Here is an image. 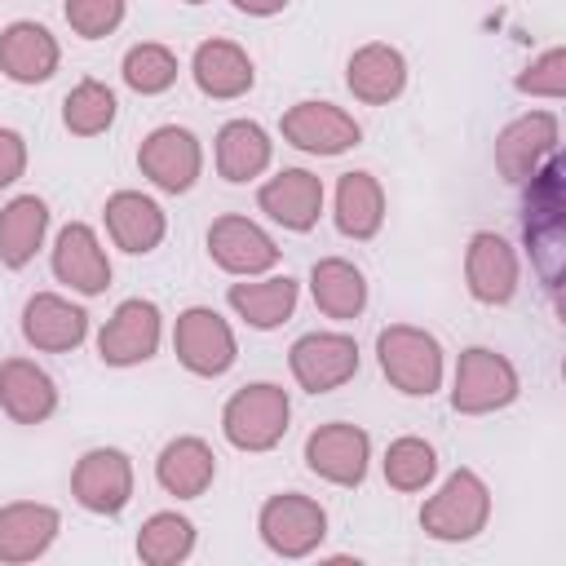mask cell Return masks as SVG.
Wrapping results in <instances>:
<instances>
[{
	"label": "cell",
	"instance_id": "obj_24",
	"mask_svg": "<svg viewBox=\"0 0 566 566\" xmlns=\"http://www.w3.org/2000/svg\"><path fill=\"white\" fill-rule=\"evenodd\" d=\"M57 509L18 500L0 509V562H35L53 539H57Z\"/></svg>",
	"mask_w": 566,
	"mask_h": 566
},
{
	"label": "cell",
	"instance_id": "obj_20",
	"mask_svg": "<svg viewBox=\"0 0 566 566\" xmlns=\"http://www.w3.org/2000/svg\"><path fill=\"white\" fill-rule=\"evenodd\" d=\"M0 407L18 424H44L57 411V385L31 358H4L0 363Z\"/></svg>",
	"mask_w": 566,
	"mask_h": 566
},
{
	"label": "cell",
	"instance_id": "obj_19",
	"mask_svg": "<svg viewBox=\"0 0 566 566\" xmlns=\"http://www.w3.org/2000/svg\"><path fill=\"white\" fill-rule=\"evenodd\" d=\"M22 336L44 354H66L88 336V314L57 292H35L22 305Z\"/></svg>",
	"mask_w": 566,
	"mask_h": 566
},
{
	"label": "cell",
	"instance_id": "obj_5",
	"mask_svg": "<svg viewBox=\"0 0 566 566\" xmlns=\"http://www.w3.org/2000/svg\"><path fill=\"white\" fill-rule=\"evenodd\" d=\"M517 371L504 354L486 349V345H473L460 354L455 363V385H451V407L460 416H486V411H500L517 398Z\"/></svg>",
	"mask_w": 566,
	"mask_h": 566
},
{
	"label": "cell",
	"instance_id": "obj_38",
	"mask_svg": "<svg viewBox=\"0 0 566 566\" xmlns=\"http://www.w3.org/2000/svg\"><path fill=\"white\" fill-rule=\"evenodd\" d=\"M27 168V142L13 128H0V190L13 186Z\"/></svg>",
	"mask_w": 566,
	"mask_h": 566
},
{
	"label": "cell",
	"instance_id": "obj_8",
	"mask_svg": "<svg viewBox=\"0 0 566 566\" xmlns=\"http://www.w3.org/2000/svg\"><path fill=\"white\" fill-rule=\"evenodd\" d=\"M71 495L80 509L97 513V517H115L124 513V504L133 500V464L124 451L115 447H93L75 460L71 473Z\"/></svg>",
	"mask_w": 566,
	"mask_h": 566
},
{
	"label": "cell",
	"instance_id": "obj_10",
	"mask_svg": "<svg viewBox=\"0 0 566 566\" xmlns=\"http://www.w3.org/2000/svg\"><path fill=\"white\" fill-rule=\"evenodd\" d=\"M287 363H292V376H296L301 389L327 394V389H340L345 380H354V371H358V345L345 332H305L292 345Z\"/></svg>",
	"mask_w": 566,
	"mask_h": 566
},
{
	"label": "cell",
	"instance_id": "obj_1",
	"mask_svg": "<svg viewBox=\"0 0 566 566\" xmlns=\"http://www.w3.org/2000/svg\"><path fill=\"white\" fill-rule=\"evenodd\" d=\"M562 181H566V164L557 155H548L535 177H526V199H522V239L531 248V261L548 287V296L557 301L562 292V252H566V203H562Z\"/></svg>",
	"mask_w": 566,
	"mask_h": 566
},
{
	"label": "cell",
	"instance_id": "obj_15",
	"mask_svg": "<svg viewBox=\"0 0 566 566\" xmlns=\"http://www.w3.org/2000/svg\"><path fill=\"white\" fill-rule=\"evenodd\" d=\"M464 279H469L473 301H482V305L513 301V292H517V252H513V243L495 230H478L469 239V252H464Z\"/></svg>",
	"mask_w": 566,
	"mask_h": 566
},
{
	"label": "cell",
	"instance_id": "obj_16",
	"mask_svg": "<svg viewBox=\"0 0 566 566\" xmlns=\"http://www.w3.org/2000/svg\"><path fill=\"white\" fill-rule=\"evenodd\" d=\"M208 252L226 274H265L279 261L274 239L256 221L234 217V212H226L208 226Z\"/></svg>",
	"mask_w": 566,
	"mask_h": 566
},
{
	"label": "cell",
	"instance_id": "obj_40",
	"mask_svg": "<svg viewBox=\"0 0 566 566\" xmlns=\"http://www.w3.org/2000/svg\"><path fill=\"white\" fill-rule=\"evenodd\" d=\"M186 4H203V0H186Z\"/></svg>",
	"mask_w": 566,
	"mask_h": 566
},
{
	"label": "cell",
	"instance_id": "obj_18",
	"mask_svg": "<svg viewBox=\"0 0 566 566\" xmlns=\"http://www.w3.org/2000/svg\"><path fill=\"white\" fill-rule=\"evenodd\" d=\"M256 203L270 221H279L283 230H314L318 212H323V181L305 168H283L279 177H270L261 190H256Z\"/></svg>",
	"mask_w": 566,
	"mask_h": 566
},
{
	"label": "cell",
	"instance_id": "obj_35",
	"mask_svg": "<svg viewBox=\"0 0 566 566\" xmlns=\"http://www.w3.org/2000/svg\"><path fill=\"white\" fill-rule=\"evenodd\" d=\"M124 84L133 88V93H142V97H150V93H164V88H172L177 84V57H172V49H164V44H155V40H146V44H133L128 53H124Z\"/></svg>",
	"mask_w": 566,
	"mask_h": 566
},
{
	"label": "cell",
	"instance_id": "obj_36",
	"mask_svg": "<svg viewBox=\"0 0 566 566\" xmlns=\"http://www.w3.org/2000/svg\"><path fill=\"white\" fill-rule=\"evenodd\" d=\"M62 13H66L75 35L102 40V35H111L124 22V0H66Z\"/></svg>",
	"mask_w": 566,
	"mask_h": 566
},
{
	"label": "cell",
	"instance_id": "obj_28",
	"mask_svg": "<svg viewBox=\"0 0 566 566\" xmlns=\"http://www.w3.org/2000/svg\"><path fill=\"white\" fill-rule=\"evenodd\" d=\"M310 292H314V305L327 314V318H358L363 305H367V279L358 265H349L345 256H323L314 261L310 270Z\"/></svg>",
	"mask_w": 566,
	"mask_h": 566
},
{
	"label": "cell",
	"instance_id": "obj_31",
	"mask_svg": "<svg viewBox=\"0 0 566 566\" xmlns=\"http://www.w3.org/2000/svg\"><path fill=\"white\" fill-rule=\"evenodd\" d=\"M385 221V190L371 172H345L336 181V230L345 239H371Z\"/></svg>",
	"mask_w": 566,
	"mask_h": 566
},
{
	"label": "cell",
	"instance_id": "obj_29",
	"mask_svg": "<svg viewBox=\"0 0 566 566\" xmlns=\"http://www.w3.org/2000/svg\"><path fill=\"white\" fill-rule=\"evenodd\" d=\"M49 230V203L40 195H18L0 208V261L9 270H22Z\"/></svg>",
	"mask_w": 566,
	"mask_h": 566
},
{
	"label": "cell",
	"instance_id": "obj_12",
	"mask_svg": "<svg viewBox=\"0 0 566 566\" xmlns=\"http://www.w3.org/2000/svg\"><path fill=\"white\" fill-rule=\"evenodd\" d=\"M137 168L168 195H186L195 181H199V168H203V150L195 142L190 128H177V124H159L142 150H137Z\"/></svg>",
	"mask_w": 566,
	"mask_h": 566
},
{
	"label": "cell",
	"instance_id": "obj_32",
	"mask_svg": "<svg viewBox=\"0 0 566 566\" xmlns=\"http://www.w3.org/2000/svg\"><path fill=\"white\" fill-rule=\"evenodd\" d=\"M195 553V526L181 513H155L137 531V557L146 566H177Z\"/></svg>",
	"mask_w": 566,
	"mask_h": 566
},
{
	"label": "cell",
	"instance_id": "obj_22",
	"mask_svg": "<svg viewBox=\"0 0 566 566\" xmlns=\"http://www.w3.org/2000/svg\"><path fill=\"white\" fill-rule=\"evenodd\" d=\"M57 40L40 22H9L0 31V71L13 84H44L57 71Z\"/></svg>",
	"mask_w": 566,
	"mask_h": 566
},
{
	"label": "cell",
	"instance_id": "obj_37",
	"mask_svg": "<svg viewBox=\"0 0 566 566\" xmlns=\"http://www.w3.org/2000/svg\"><path fill=\"white\" fill-rule=\"evenodd\" d=\"M513 84H517V93H531V97H562L566 93V49H544Z\"/></svg>",
	"mask_w": 566,
	"mask_h": 566
},
{
	"label": "cell",
	"instance_id": "obj_7",
	"mask_svg": "<svg viewBox=\"0 0 566 566\" xmlns=\"http://www.w3.org/2000/svg\"><path fill=\"white\" fill-rule=\"evenodd\" d=\"M172 349H177L181 367L195 376H226L234 367V354H239L230 323L208 305H190L177 314Z\"/></svg>",
	"mask_w": 566,
	"mask_h": 566
},
{
	"label": "cell",
	"instance_id": "obj_21",
	"mask_svg": "<svg viewBox=\"0 0 566 566\" xmlns=\"http://www.w3.org/2000/svg\"><path fill=\"white\" fill-rule=\"evenodd\" d=\"M102 217H106V230H111L115 248H124V252H133V256L155 252L159 239H164V230H168L164 208H159L150 195H142V190H115V195L106 199Z\"/></svg>",
	"mask_w": 566,
	"mask_h": 566
},
{
	"label": "cell",
	"instance_id": "obj_11",
	"mask_svg": "<svg viewBox=\"0 0 566 566\" xmlns=\"http://www.w3.org/2000/svg\"><path fill=\"white\" fill-rule=\"evenodd\" d=\"M279 128H283V142L305 150V155H345L363 137L354 115H345L332 102H296L283 111Z\"/></svg>",
	"mask_w": 566,
	"mask_h": 566
},
{
	"label": "cell",
	"instance_id": "obj_27",
	"mask_svg": "<svg viewBox=\"0 0 566 566\" xmlns=\"http://www.w3.org/2000/svg\"><path fill=\"white\" fill-rule=\"evenodd\" d=\"M270 155H274V146H270V133L261 124H252V119L221 124V133H217V172L226 181L261 177L270 168Z\"/></svg>",
	"mask_w": 566,
	"mask_h": 566
},
{
	"label": "cell",
	"instance_id": "obj_17",
	"mask_svg": "<svg viewBox=\"0 0 566 566\" xmlns=\"http://www.w3.org/2000/svg\"><path fill=\"white\" fill-rule=\"evenodd\" d=\"M53 274L75 287L80 296H97L111 287V261L93 234V226L84 221H71L57 230V243H53Z\"/></svg>",
	"mask_w": 566,
	"mask_h": 566
},
{
	"label": "cell",
	"instance_id": "obj_33",
	"mask_svg": "<svg viewBox=\"0 0 566 566\" xmlns=\"http://www.w3.org/2000/svg\"><path fill=\"white\" fill-rule=\"evenodd\" d=\"M115 111H119V102L102 80H80L62 102V124L75 137H97L115 124Z\"/></svg>",
	"mask_w": 566,
	"mask_h": 566
},
{
	"label": "cell",
	"instance_id": "obj_2",
	"mask_svg": "<svg viewBox=\"0 0 566 566\" xmlns=\"http://www.w3.org/2000/svg\"><path fill=\"white\" fill-rule=\"evenodd\" d=\"M376 358H380V371L389 376V385L411 398H429L442 385V345L424 327H411V323L380 327Z\"/></svg>",
	"mask_w": 566,
	"mask_h": 566
},
{
	"label": "cell",
	"instance_id": "obj_4",
	"mask_svg": "<svg viewBox=\"0 0 566 566\" xmlns=\"http://www.w3.org/2000/svg\"><path fill=\"white\" fill-rule=\"evenodd\" d=\"M491 517V491L486 482L473 473V469H455L438 495L424 500L420 509V526L424 535L442 539V544H460V539H473Z\"/></svg>",
	"mask_w": 566,
	"mask_h": 566
},
{
	"label": "cell",
	"instance_id": "obj_34",
	"mask_svg": "<svg viewBox=\"0 0 566 566\" xmlns=\"http://www.w3.org/2000/svg\"><path fill=\"white\" fill-rule=\"evenodd\" d=\"M438 473V455L424 438H394L385 451V482L394 491H424Z\"/></svg>",
	"mask_w": 566,
	"mask_h": 566
},
{
	"label": "cell",
	"instance_id": "obj_39",
	"mask_svg": "<svg viewBox=\"0 0 566 566\" xmlns=\"http://www.w3.org/2000/svg\"><path fill=\"white\" fill-rule=\"evenodd\" d=\"M239 13H252V18H270V13H279L287 0H230Z\"/></svg>",
	"mask_w": 566,
	"mask_h": 566
},
{
	"label": "cell",
	"instance_id": "obj_23",
	"mask_svg": "<svg viewBox=\"0 0 566 566\" xmlns=\"http://www.w3.org/2000/svg\"><path fill=\"white\" fill-rule=\"evenodd\" d=\"M345 84H349V93H354L358 102L385 106V102H394V97L407 88V57H402L394 44L371 40V44H363V49L349 57Z\"/></svg>",
	"mask_w": 566,
	"mask_h": 566
},
{
	"label": "cell",
	"instance_id": "obj_26",
	"mask_svg": "<svg viewBox=\"0 0 566 566\" xmlns=\"http://www.w3.org/2000/svg\"><path fill=\"white\" fill-rule=\"evenodd\" d=\"M155 478L168 495L199 500L217 478V455L203 438H172L155 460Z\"/></svg>",
	"mask_w": 566,
	"mask_h": 566
},
{
	"label": "cell",
	"instance_id": "obj_3",
	"mask_svg": "<svg viewBox=\"0 0 566 566\" xmlns=\"http://www.w3.org/2000/svg\"><path fill=\"white\" fill-rule=\"evenodd\" d=\"M287 416H292L287 389L256 380V385H243L239 394H230V402L221 411V433L239 451H270L283 442Z\"/></svg>",
	"mask_w": 566,
	"mask_h": 566
},
{
	"label": "cell",
	"instance_id": "obj_25",
	"mask_svg": "<svg viewBox=\"0 0 566 566\" xmlns=\"http://www.w3.org/2000/svg\"><path fill=\"white\" fill-rule=\"evenodd\" d=\"M190 71H195L199 93H203V97H217V102L243 97V93L252 88V80H256L252 57H248L234 40H203V44L195 49Z\"/></svg>",
	"mask_w": 566,
	"mask_h": 566
},
{
	"label": "cell",
	"instance_id": "obj_9",
	"mask_svg": "<svg viewBox=\"0 0 566 566\" xmlns=\"http://www.w3.org/2000/svg\"><path fill=\"white\" fill-rule=\"evenodd\" d=\"M367 460H371V438L358 424H349V420L318 424L305 438V464H310V473H318L332 486H358L367 478Z\"/></svg>",
	"mask_w": 566,
	"mask_h": 566
},
{
	"label": "cell",
	"instance_id": "obj_30",
	"mask_svg": "<svg viewBox=\"0 0 566 566\" xmlns=\"http://www.w3.org/2000/svg\"><path fill=\"white\" fill-rule=\"evenodd\" d=\"M226 301H230V310L248 327L270 332V327L292 318V310H296V279L279 274V279H261V283H230Z\"/></svg>",
	"mask_w": 566,
	"mask_h": 566
},
{
	"label": "cell",
	"instance_id": "obj_13",
	"mask_svg": "<svg viewBox=\"0 0 566 566\" xmlns=\"http://www.w3.org/2000/svg\"><path fill=\"white\" fill-rule=\"evenodd\" d=\"M159 305L155 301H142V296H128L115 305L111 323L97 332V354L102 363L111 367H133V363H146L155 349H159Z\"/></svg>",
	"mask_w": 566,
	"mask_h": 566
},
{
	"label": "cell",
	"instance_id": "obj_14",
	"mask_svg": "<svg viewBox=\"0 0 566 566\" xmlns=\"http://www.w3.org/2000/svg\"><path fill=\"white\" fill-rule=\"evenodd\" d=\"M553 150H557V115L553 111H531L495 137V168H500L504 181L522 186L526 177H535V168Z\"/></svg>",
	"mask_w": 566,
	"mask_h": 566
},
{
	"label": "cell",
	"instance_id": "obj_6",
	"mask_svg": "<svg viewBox=\"0 0 566 566\" xmlns=\"http://www.w3.org/2000/svg\"><path fill=\"white\" fill-rule=\"evenodd\" d=\"M256 531L265 539L270 553L279 557H305L323 544L327 535V513L318 500L310 495H296V491H283V495H270L256 513Z\"/></svg>",
	"mask_w": 566,
	"mask_h": 566
}]
</instances>
